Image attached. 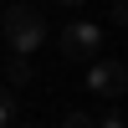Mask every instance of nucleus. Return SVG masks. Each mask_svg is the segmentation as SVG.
Listing matches in <instances>:
<instances>
[{
  "label": "nucleus",
  "instance_id": "nucleus-1",
  "mask_svg": "<svg viewBox=\"0 0 128 128\" xmlns=\"http://www.w3.org/2000/svg\"><path fill=\"white\" fill-rule=\"evenodd\" d=\"M0 36H5L10 56H31V51L46 41V20H41L31 5H10L5 20H0Z\"/></svg>",
  "mask_w": 128,
  "mask_h": 128
},
{
  "label": "nucleus",
  "instance_id": "nucleus-2",
  "mask_svg": "<svg viewBox=\"0 0 128 128\" xmlns=\"http://www.w3.org/2000/svg\"><path fill=\"white\" fill-rule=\"evenodd\" d=\"M62 56L67 62H98V46H102V26L98 20H67L56 36Z\"/></svg>",
  "mask_w": 128,
  "mask_h": 128
},
{
  "label": "nucleus",
  "instance_id": "nucleus-3",
  "mask_svg": "<svg viewBox=\"0 0 128 128\" xmlns=\"http://www.w3.org/2000/svg\"><path fill=\"white\" fill-rule=\"evenodd\" d=\"M87 87L102 92V98H123V87H128L123 62H92V67H87Z\"/></svg>",
  "mask_w": 128,
  "mask_h": 128
},
{
  "label": "nucleus",
  "instance_id": "nucleus-4",
  "mask_svg": "<svg viewBox=\"0 0 128 128\" xmlns=\"http://www.w3.org/2000/svg\"><path fill=\"white\" fill-rule=\"evenodd\" d=\"M5 77L16 82V87H26V82H31V62H26V56H10V67H5Z\"/></svg>",
  "mask_w": 128,
  "mask_h": 128
},
{
  "label": "nucleus",
  "instance_id": "nucleus-5",
  "mask_svg": "<svg viewBox=\"0 0 128 128\" xmlns=\"http://www.w3.org/2000/svg\"><path fill=\"white\" fill-rule=\"evenodd\" d=\"M16 118V98H10V87H0V128H10Z\"/></svg>",
  "mask_w": 128,
  "mask_h": 128
},
{
  "label": "nucleus",
  "instance_id": "nucleus-6",
  "mask_svg": "<svg viewBox=\"0 0 128 128\" xmlns=\"http://www.w3.org/2000/svg\"><path fill=\"white\" fill-rule=\"evenodd\" d=\"M62 128H98V123H92V113H67Z\"/></svg>",
  "mask_w": 128,
  "mask_h": 128
},
{
  "label": "nucleus",
  "instance_id": "nucleus-7",
  "mask_svg": "<svg viewBox=\"0 0 128 128\" xmlns=\"http://www.w3.org/2000/svg\"><path fill=\"white\" fill-rule=\"evenodd\" d=\"M102 128H123V113H102Z\"/></svg>",
  "mask_w": 128,
  "mask_h": 128
},
{
  "label": "nucleus",
  "instance_id": "nucleus-8",
  "mask_svg": "<svg viewBox=\"0 0 128 128\" xmlns=\"http://www.w3.org/2000/svg\"><path fill=\"white\" fill-rule=\"evenodd\" d=\"M16 128H41V123H16Z\"/></svg>",
  "mask_w": 128,
  "mask_h": 128
},
{
  "label": "nucleus",
  "instance_id": "nucleus-9",
  "mask_svg": "<svg viewBox=\"0 0 128 128\" xmlns=\"http://www.w3.org/2000/svg\"><path fill=\"white\" fill-rule=\"evenodd\" d=\"M62 5H82V0H62Z\"/></svg>",
  "mask_w": 128,
  "mask_h": 128
}]
</instances>
